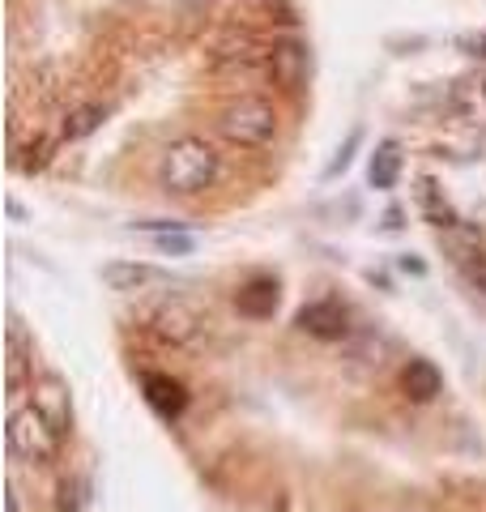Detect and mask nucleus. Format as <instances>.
<instances>
[{
  "mask_svg": "<svg viewBox=\"0 0 486 512\" xmlns=\"http://www.w3.org/2000/svg\"><path fill=\"white\" fill-rule=\"evenodd\" d=\"M162 188L167 192H180V197H192V192H201L218 180V154L209 141L201 137H180L171 141L167 150H162Z\"/></svg>",
  "mask_w": 486,
  "mask_h": 512,
  "instance_id": "f257e3e1",
  "label": "nucleus"
},
{
  "mask_svg": "<svg viewBox=\"0 0 486 512\" xmlns=\"http://www.w3.org/2000/svg\"><path fill=\"white\" fill-rule=\"evenodd\" d=\"M60 431L35 406H13L9 414V448L22 461H52L60 453Z\"/></svg>",
  "mask_w": 486,
  "mask_h": 512,
  "instance_id": "f03ea898",
  "label": "nucleus"
},
{
  "mask_svg": "<svg viewBox=\"0 0 486 512\" xmlns=\"http://www.w3.org/2000/svg\"><path fill=\"white\" fill-rule=\"evenodd\" d=\"M222 137L231 141V146H243V150H256V146H265V141L273 137V128H278V116H273V107L265 99H239L222 111Z\"/></svg>",
  "mask_w": 486,
  "mask_h": 512,
  "instance_id": "7ed1b4c3",
  "label": "nucleus"
},
{
  "mask_svg": "<svg viewBox=\"0 0 486 512\" xmlns=\"http://www.w3.org/2000/svg\"><path fill=\"white\" fill-rule=\"evenodd\" d=\"M30 406H35L47 423H52L60 436H69L73 427V397H69V384L60 376H39L30 384Z\"/></svg>",
  "mask_w": 486,
  "mask_h": 512,
  "instance_id": "20e7f679",
  "label": "nucleus"
},
{
  "mask_svg": "<svg viewBox=\"0 0 486 512\" xmlns=\"http://www.w3.org/2000/svg\"><path fill=\"white\" fill-rule=\"evenodd\" d=\"M295 325L303 333H312V338H320V342H342L350 333V316H346L342 303L320 299V303H307V308H299Z\"/></svg>",
  "mask_w": 486,
  "mask_h": 512,
  "instance_id": "39448f33",
  "label": "nucleus"
},
{
  "mask_svg": "<svg viewBox=\"0 0 486 512\" xmlns=\"http://www.w3.org/2000/svg\"><path fill=\"white\" fill-rule=\"evenodd\" d=\"M269 73H273V82H278L286 94L303 90V82H307V47H303L299 39L273 43V52H269Z\"/></svg>",
  "mask_w": 486,
  "mask_h": 512,
  "instance_id": "423d86ee",
  "label": "nucleus"
},
{
  "mask_svg": "<svg viewBox=\"0 0 486 512\" xmlns=\"http://www.w3.org/2000/svg\"><path fill=\"white\" fill-rule=\"evenodd\" d=\"M141 389H145V402H150L162 419H180L188 410V393L180 380H171L167 372H145L141 376Z\"/></svg>",
  "mask_w": 486,
  "mask_h": 512,
  "instance_id": "0eeeda50",
  "label": "nucleus"
},
{
  "mask_svg": "<svg viewBox=\"0 0 486 512\" xmlns=\"http://www.w3.org/2000/svg\"><path fill=\"white\" fill-rule=\"evenodd\" d=\"M154 329H158V338H167V342H188V338H197L201 316L192 312L184 299H167L154 312Z\"/></svg>",
  "mask_w": 486,
  "mask_h": 512,
  "instance_id": "6e6552de",
  "label": "nucleus"
},
{
  "mask_svg": "<svg viewBox=\"0 0 486 512\" xmlns=\"http://www.w3.org/2000/svg\"><path fill=\"white\" fill-rule=\"evenodd\" d=\"M278 299H282L278 278H252L235 291V308L243 316H252V320H265V316L278 312Z\"/></svg>",
  "mask_w": 486,
  "mask_h": 512,
  "instance_id": "1a4fd4ad",
  "label": "nucleus"
},
{
  "mask_svg": "<svg viewBox=\"0 0 486 512\" xmlns=\"http://www.w3.org/2000/svg\"><path fill=\"white\" fill-rule=\"evenodd\" d=\"M401 389H405L410 402L423 406L444 389V376H440V367H435L431 359H410V367L401 372Z\"/></svg>",
  "mask_w": 486,
  "mask_h": 512,
  "instance_id": "9d476101",
  "label": "nucleus"
},
{
  "mask_svg": "<svg viewBox=\"0 0 486 512\" xmlns=\"http://www.w3.org/2000/svg\"><path fill=\"white\" fill-rule=\"evenodd\" d=\"M103 282L111 286V291H141V286H150V282H162V269L154 265H141V261H111L103 265Z\"/></svg>",
  "mask_w": 486,
  "mask_h": 512,
  "instance_id": "9b49d317",
  "label": "nucleus"
},
{
  "mask_svg": "<svg viewBox=\"0 0 486 512\" xmlns=\"http://www.w3.org/2000/svg\"><path fill=\"white\" fill-rule=\"evenodd\" d=\"M397 175H401V146L397 141H380L367 163V180H371V188H393Z\"/></svg>",
  "mask_w": 486,
  "mask_h": 512,
  "instance_id": "f8f14e48",
  "label": "nucleus"
},
{
  "mask_svg": "<svg viewBox=\"0 0 486 512\" xmlns=\"http://www.w3.org/2000/svg\"><path fill=\"white\" fill-rule=\"evenodd\" d=\"M107 120V107L103 103H86V107H73L69 116H64V128H60V137L64 141H81V137H90L94 128H99Z\"/></svg>",
  "mask_w": 486,
  "mask_h": 512,
  "instance_id": "ddd939ff",
  "label": "nucleus"
},
{
  "mask_svg": "<svg viewBox=\"0 0 486 512\" xmlns=\"http://www.w3.org/2000/svg\"><path fill=\"white\" fill-rule=\"evenodd\" d=\"M359 141H363V133H359V128H354V133L346 137V146L337 150V158H333L329 167H324V180H333V175H342V171L350 167V158H354V150H359Z\"/></svg>",
  "mask_w": 486,
  "mask_h": 512,
  "instance_id": "4468645a",
  "label": "nucleus"
},
{
  "mask_svg": "<svg viewBox=\"0 0 486 512\" xmlns=\"http://www.w3.org/2000/svg\"><path fill=\"white\" fill-rule=\"evenodd\" d=\"M60 508H64V512H77V508H81V483H73V487L64 483V487H60Z\"/></svg>",
  "mask_w": 486,
  "mask_h": 512,
  "instance_id": "2eb2a0df",
  "label": "nucleus"
},
{
  "mask_svg": "<svg viewBox=\"0 0 486 512\" xmlns=\"http://www.w3.org/2000/svg\"><path fill=\"white\" fill-rule=\"evenodd\" d=\"M469 282H474L478 291H486V252H478L474 261H469Z\"/></svg>",
  "mask_w": 486,
  "mask_h": 512,
  "instance_id": "dca6fc26",
  "label": "nucleus"
},
{
  "mask_svg": "<svg viewBox=\"0 0 486 512\" xmlns=\"http://www.w3.org/2000/svg\"><path fill=\"white\" fill-rule=\"evenodd\" d=\"M158 248H162V252H192V239H188V235H162Z\"/></svg>",
  "mask_w": 486,
  "mask_h": 512,
  "instance_id": "f3484780",
  "label": "nucleus"
},
{
  "mask_svg": "<svg viewBox=\"0 0 486 512\" xmlns=\"http://www.w3.org/2000/svg\"><path fill=\"white\" fill-rule=\"evenodd\" d=\"M465 47H474V56H486V35H478V39H465Z\"/></svg>",
  "mask_w": 486,
  "mask_h": 512,
  "instance_id": "a211bd4d",
  "label": "nucleus"
},
{
  "mask_svg": "<svg viewBox=\"0 0 486 512\" xmlns=\"http://www.w3.org/2000/svg\"><path fill=\"white\" fill-rule=\"evenodd\" d=\"M9 512H22V495L18 491H9Z\"/></svg>",
  "mask_w": 486,
  "mask_h": 512,
  "instance_id": "6ab92c4d",
  "label": "nucleus"
},
{
  "mask_svg": "<svg viewBox=\"0 0 486 512\" xmlns=\"http://www.w3.org/2000/svg\"><path fill=\"white\" fill-rule=\"evenodd\" d=\"M482 94H486V82H482Z\"/></svg>",
  "mask_w": 486,
  "mask_h": 512,
  "instance_id": "aec40b11",
  "label": "nucleus"
}]
</instances>
